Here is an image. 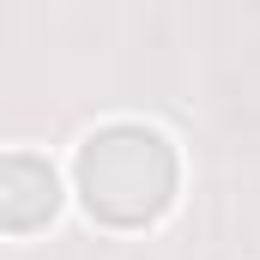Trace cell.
<instances>
[{"label":"cell","instance_id":"7a4b0ae2","mask_svg":"<svg viewBox=\"0 0 260 260\" xmlns=\"http://www.w3.org/2000/svg\"><path fill=\"white\" fill-rule=\"evenodd\" d=\"M61 206V182L43 157L6 151L0 157V230H43Z\"/></svg>","mask_w":260,"mask_h":260},{"label":"cell","instance_id":"6da1fadb","mask_svg":"<svg viewBox=\"0 0 260 260\" xmlns=\"http://www.w3.org/2000/svg\"><path fill=\"white\" fill-rule=\"evenodd\" d=\"M79 200L91 218L103 224H151L170 212L176 182H182V164H176V145L145 121H109L79 145Z\"/></svg>","mask_w":260,"mask_h":260}]
</instances>
